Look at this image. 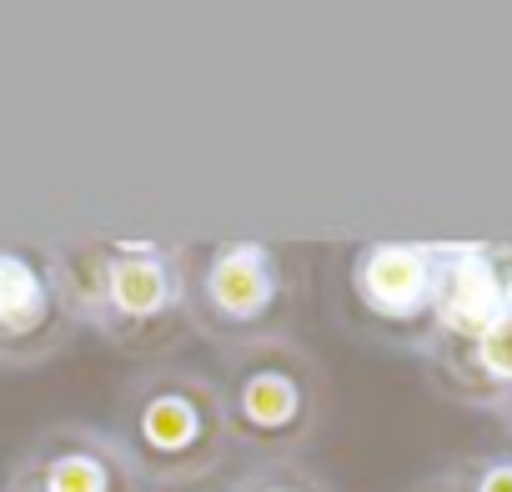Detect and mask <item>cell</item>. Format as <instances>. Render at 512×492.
I'll return each instance as SVG.
<instances>
[{
	"instance_id": "4",
	"label": "cell",
	"mask_w": 512,
	"mask_h": 492,
	"mask_svg": "<svg viewBox=\"0 0 512 492\" xmlns=\"http://www.w3.org/2000/svg\"><path fill=\"white\" fill-rule=\"evenodd\" d=\"M116 352L156 362L186 337V246L111 241L96 327Z\"/></svg>"
},
{
	"instance_id": "12",
	"label": "cell",
	"mask_w": 512,
	"mask_h": 492,
	"mask_svg": "<svg viewBox=\"0 0 512 492\" xmlns=\"http://www.w3.org/2000/svg\"><path fill=\"white\" fill-rule=\"evenodd\" d=\"M477 492H512V467H492V472H482Z\"/></svg>"
},
{
	"instance_id": "13",
	"label": "cell",
	"mask_w": 512,
	"mask_h": 492,
	"mask_svg": "<svg viewBox=\"0 0 512 492\" xmlns=\"http://www.w3.org/2000/svg\"><path fill=\"white\" fill-rule=\"evenodd\" d=\"M186 492H236V482H216V477H211V482H201V487H186Z\"/></svg>"
},
{
	"instance_id": "3",
	"label": "cell",
	"mask_w": 512,
	"mask_h": 492,
	"mask_svg": "<svg viewBox=\"0 0 512 492\" xmlns=\"http://www.w3.org/2000/svg\"><path fill=\"white\" fill-rule=\"evenodd\" d=\"M216 387L226 402L231 447L256 452L262 462L297 457L322 427L327 372L297 337L221 352Z\"/></svg>"
},
{
	"instance_id": "1",
	"label": "cell",
	"mask_w": 512,
	"mask_h": 492,
	"mask_svg": "<svg viewBox=\"0 0 512 492\" xmlns=\"http://www.w3.org/2000/svg\"><path fill=\"white\" fill-rule=\"evenodd\" d=\"M111 432L131 452L151 492L201 487L236 452L216 377L176 362H151L121 382Z\"/></svg>"
},
{
	"instance_id": "6",
	"label": "cell",
	"mask_w": 512,
	"mask_h": 492,
	"mask_svg": "<svg viewBox=\"0 0 512 492\" xmlns=\"http://www.w3.org/2000/svg\"><path fill=\"white\" fill-rule=\"evenodd\" d=\"M81 322L56 282L51 246L0 241V367H41L76 342Z\"/></svg>"
},
{
	"instance_id": "5",
	"label": "cell",
	"mask_w": 512,
	"mask_h": 492,
	"mask_svg": "<svg viewBox=\"0 0 512 492\" xmlns=\"http://www.w3.org/2000/svg\"><path fill=\"white\" fill-rule=\"evenodd\" d=\"M0 492H151L111 427L51 422L0 472Z\"/></svg>"
},
{
	"instance_id": "8",
	"label": "cell",
	"mask_w": 512,
	"mask_h": 492,
	"mask_svg": "<svg viewBox=\"0 0 512 492\" xmlns=\"http://www.w3.org/2000/svg\"><path fill=\"white\" fill-rule=\"evenodd\" d=\"M432 312L447 332L477 342L487 327H497L507 317V287L482 262V252H447V267L437 272Z\"/></svg>"
},
{
	"instance_id": "10",
	"label": "cell",
	"mask_w": 512,
	"mask_h": 492,
	"mask_svg": "<svg viewBox=\"0 0 512 492\" xmlns=\"http://www.w3.org/2000/svg\"><path fill=\"white\" fill-rule=\"evenodd\" d=\"M236 492H332V487L297 457H272V462H256L251 472H241Z\"/></svg>"
},
{
	"instance_id": "7",
	"label": "cell",
	"mask_w": 512,
	"mask_h": 492,
	"mask_svg": "<svg viewBox=\"0 0 512 492\" xmlns=\"http://www.w3.org/2000/svg\"><path fill=\"white\" fill-rule=\"evenodd\" d=\"M352 292L377 322H412L432 312L437 257L422 246H367L352 257Z\"/></svg>"
},
{
	"instance_id": "9",
	"label": "cell",
	"mask_w": 512,
	"mask_h": 492,
	"mask_svg": "<svg viewBox=\"0 0 512 492\" xmlns=\"http://www.w3.org/2000/svg\"><path fill=\"white\" fill-rule=\"evenodd\" d=\"M106 257H111V241L91 236L76 246H51V262H56V282L66 292V307L76 312L81 327H96L101 317V297H106Z\"/></svg>"
},
{
	"instance_id": "11",
	"label": "cell",
	"mask_w": 512,
	"mask_h": 492,
	"mask_svg": "<svg viewBox=\"0 0 512 492\" xmlns=\"http://www.w3.org/2000/svg\"><path fill=\"white\" fill-rule=\"evenodd\" d=\"M477 362H482L492 377H512V312L477 337Z\"/></svg>"
},
{
	"instance_id": "2",
	"label": "cell",
	"mask_w": 512,
	"mask_h": 492,
	"mask_svg": "<svg viewBox=\"0 0 512 492\" xmlns=\"http://www.w3.org/2000/svg\"><path fill=\"white\" fill-rule=\"evenodd\" d=\"M302 307L297 252L277 241H206L186 246V332L221 352L292 337Z\"/></svg>"
}]
</instances>
